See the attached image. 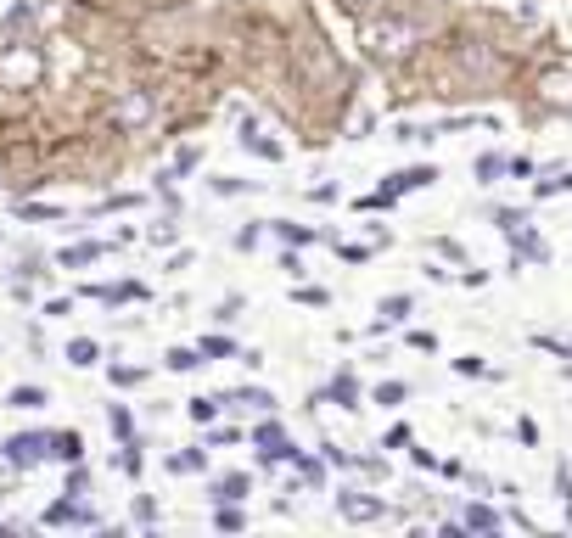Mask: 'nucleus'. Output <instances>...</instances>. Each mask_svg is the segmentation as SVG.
Masks as SVG:
<instances>
[{"mask_svg": "<svg viewBox=\"0 0 572 538\" xmlns=\"http://www.w3.org/2000/svg\"><path fill=\"white\" fill-rule=\"evenodd\" d=\"M410 45H415V29L404 17H371V23H365V51H371L376 62H399Z\"/></svg>", "mask_w": 572, "mask_h": 538, "instance_id": "obj_1", "label": "nucleus"}, {"mask_svg": "<svg viewBox=\"0 0 572 538\" xmlns=\"http://www.w3.org/2000/svg\"><path fill=\"white\" fill-rule=\"evenodd\" d=\"M40 79H45L40 45H6V51H0V85L6 90H34Z\"/></svg>", "mask_w": 572, "mask_h": 538, "instance_id": "obj_2", "label": "nucleus"}, {"mask_svg": "<svg viewBox=\"0 0 572 538\" xmlns=\"http://www.w3.org/2000/svg\"><path fill=\"white\" fill-rule=\"evenodd\" d=\"M152 113H158V101L146 96V90H124V96L107 107V124H113L118 135H135V129L152 124Z\"/></svg>", "mask_w": 572, "mask_h": 538, "instance_id": "obj_3", "label": "nucleus"}, {"mask_svg": "<svg viewBox=\"0 0 572 538\" xmlns=\"http://www.w3.org/2000/svg\"><path fill=\"white\" fill-rule=\"evenodd\" d=\"M45 454H51V438H29V432H17V438L6 443V460H12V466H40Z\"/></svg>", "mask_w": 572, "mask_h": 538, "instance_id": "obj_4", "label": "nucleus"}, {"mask_svg": "<svg viewBox=\"0 0 572 538\" xmlns=\"http://www.w3.org/2000/svg\"><path fill=\"white\" fill-rule=\"evenodd\" d=\"M337 510H343L348 522H376V516H382V499H371V494H337Z\"/></svg>", "mask_w": 572, "mask_h": 538, "instance_id": "obj_5", "label": "nucleus"}, {"mask_svg": "<svg viewBox=\"0 0 572 538\" xmlns=\"http://www.w3.org/2000/svg\"><path fill=\"white\" fill-rule=\"evenodd\" d=\"M544 101L567 113V107H572V73H544Z\"/></svg>", "mask_w": 572, "mask_h": 538, "instance_id": "obj_6", "label": "nucleus"}, {"mask_svg": "<svg viewBox=\"0 0 572 538\" xmlns=\"http://www.w3.org/2000/svg\"><path fill=\"white\" fill-rule=\"evenodd\" d=\"M51 454L68 460V466H79V460H85V438H79V432H62V438H51Z\"/></svg>", "mask_w": 572, "mask_h": 538, "instance_id": "obj_7", "label": "nucleus"}, {"mask_svg": "<svg viewBox=\"0 0 572 538\" xmlns=\"http://www.w3.org/2000/svg\"><path fill=\"white\" fill-rule=\"evenodd\" d=\"M6 404H12V410H40V404H45V387H17Z\"/></svg>", "mask_w": 572, "mask_h": 538, "instance_id": "obj_8", "label": "nucleus"}, {"mask_svg": "<svg viewBox=\"0 0 572 538\" xmlns=\"http://www.w3.org/2000/svg\"><path fill=\"white\" fill-rule=\"evenodd\" d=\"M107 426H113V438H135V421H129L124 404H113V410H107Z\"/></svg>", "mask_w": 572, "mask_h": 538, "instance_id": "obj_9", "label": "nucleus"}, {"mask_svg": "<svg viewBox=\"0 0 572 538\" xmlns=\"http://www.w3.org/2000/svg\"><path fill=\"white\" fill-rule=\"evenodd\" d=\"M68 359H73V365H96V342H90V337H73V342H68Z\"/></svg>", "mask_w": 572, "mask_h": 538, "instance_id": "obj_10", "label": "nucleus"}, {"mask_svg": "<svg viewBox=\"0 0 572 538\" xmlns=\"http://www.w3.org/2000/svg\"><path fill=\"white\" fill-rule=\"evenodd\" d=\"M90 258H101V247H96V241H85V247H68V253H62V264H90Z\"/></svg>", "mask_w": 572, "mask_h": 538, "instance_id": "obj_11", "label": "nucleus"}, {"mask_svg": "<svg viewBox=\"0 0 572 538\" xmlns=\"http://www.w3.org/2000/svg\"><path fill=\"white\" fill-rule=\"evenodd\" d=\"M214 415H219V404H214V398H191V421H202V426H208Z\"/></svg>", "mask_w": 572, "mask_h": 538, "instance_id": "obj_12", "label": "nucleus"}, {"mask_svg": "<svg viewBox=\"0 0 572 538\" xmlns=\"http://www.w3.org/2000/svg\"><path fill=\"white\" fill-rule=\"evenodd\" d=\"M23 219H62V208H51V202H23Z\"/></svg>", "mask_w": 572, "mask_h": 538, "instance_id": "obj_13", "label": "nucleus"}, {"mask_svg": "<svg viewBox=\"0 0 572 538\" xmlns=\"http://www.w3.org/2000/svg\"><path fill=\"white\" fill-rule=\"evenodd\" d=\"M169 370H197V354L191 348H169Z\"/></svg>", "mask_w": 572, "mask_h": 538, "instance_id": "obj_14", "label": "nucleus"}, {"mask_svg": "<svg viewBox=\"0 0 572 538\" xmlns=\"http://www.w3.org/2000/svg\"><path fill=\"white\" fill-rule=\"evenodd\" d=\"M236 404H253V410H270L275 398H270V393H258V387H247V393H236Z\"/></svg>", "mask_w": 572, "mask_h": 538, "instance_id": "obj_15", "label": "nucleus"}, {"mask_svg": "<svg viewBox=\"0 0 572 538\" xmlns=\"http://www.w3.org/2000/svg\"><path fill=\"white\" fill-rule=\"evenodd\" d=\"M247 494V477H225L219 482V499H242Z\"/></svg>", "mask_w": 572, "mask_h": 538, "instance_id": "obj_16", "label": "nucleus"}, {"mask_svg": "<svg viewBox=\"0 0 572 538\" xmlns=\"http://www.w3.org/2000/svg\"><path fill=\"white\" fill-rule=\"evenodd\" d=\"M399 398H404L399 382H382V387H376V404H399Z\"/></svg>", "mask_w": 572, "mask_h": 538, "instance_id": "obj_17", "label": "nucleus"}, {"mask_svg": "<svg viewBox=\"0 0 572 538\" xmlns=\"http://www.w3.org/2000/svg\"><path fill=\"white\" fill-rule=\"evenodd\" d=\"M466 522L472 527H500V516H494V510H466Z\"/></svg>", "mask_w": 572, "mask_h": 538, "instance_id": "obj_18", "label": "nucleus"}, {"mask_svg": "<svg viewBox=\"0 0 572 538\" xmlns=\"http://www.w3.org/2000/svg\"><path fill=\"white\" fill-rule=\"evenodd\" d=\"M202 354H214V359H225V354H230V342H225V337H202Z\"/></svg>", "mask_w": 572, "mask_h": 538, "instance_id": "obj_19", "label": "nucleus"}, {"mask_svg": "<svg viewBox=\"0 0 572 538\" xmlns=\"http://www.w3.org/2000/svg\"><path fill=\"white\" fill-rule=\"evenodd\" d=\"M214 522H219V527H225V533H236V527H242V510H219Z\"/></svg>", "mask_w": 572, "mask_h": 538, "instance_id": "obj_20", "label": "nucleus"}, {"mask_svg": "<svg viewBox=\"0 0 572 538\" xmlns=\"http://www.w3.org/2000/svg\"><path fill=\"white\" fill-rule=\"evenodd\" d=\"M90 488V477H85V466H73V477H68V494H85Z\"/></svg>", "mask_w": 572, "mask_h": 538, "instance_id": "obj_21", "label": "nucleus"}, {"mask_svg": "<svg viewBox=\"0 0 572 538\" xmlns=\"http://www.w3.org/2000/svg\"><path fill=\"white\" fill-rule=\"evenodd\" d=\"M135 382H141V370H118L113 365V387H135Z\"/></svg>", "mask_w": 572, "mask_h": 538, "instance_id": "obj_22", "label": "nucleus"}, {"mask_svg": "<svg viewBox=\"0 0 572 538\" xmlns=\"http://www.w3.org/2000/svg\"><path fill=\"white\" fill-rule=\"evenodd\" d=\"M404 309H410L404 298H387V303H382V314H387V320H404Z\"/></svg>", "mask_w": 572, "mask_h": 538, "instance_id": "obj_23", "label": "nucleus"}]
</instances>
